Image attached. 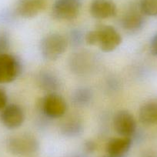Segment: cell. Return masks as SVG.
Segmentation results:
<instances>
[{"label": "cell", "instance_id": "6da1fadb", "mask_svg": "<svg viewBox=\"0 0 157 157\" xmlns=\"http://www.w3.org/2000/svg\"><path fill=\"white\" fill-rule=\"evenodd\" d=\"M7 150L16 156H31L39 151V143L31 134L22 133L13 136L6 140Z\"/></svg>", "mask_w": 157, "mask_h": 157}, {"label": "cell", "instance_id": "7a4b0ae2", "mask_svg": "<svg viewBox=\"0 0 157 157\" xmlns=\"http://www.w3.org/2000/svg\"><path fill=\"white\" fill-rule=\"evenodd\" d=\"M67 45V40L63 35L51 33L42 39L39 49L44 59L55 61L66 52Z\"/></svg>", "mask_w": 157, "mask_h": 157}, {"label": "cell", "instance_id": "3957f363", "mask_svg": "<svg viewBox=\"0 0 157 157\" xmlns=\"http://www.w3.org/2000/svg\"><path fill=\"white\" fill-rule=\"evenodd\" d=\"M146 15L143 13L139 2H132L124 12L120 19L122 28L129 34H136L141 31L146 24Z\"/></svg>", "mask_w": 157, "mask_h": 157}, {"label": "cell", "instance_id": "277c9868", "mask_svg": "<svg viewBox=\"0 0 157 157\" xmlns=\"http://www.w3.org/2000/svg\"><path fill=\"white\" fill-rule=\"evenodd\" d=\"M97 45L104 52H111L117 49L122 43L120 33L112 25H101L96 29Z\"/></svg>", "mask_w": 157, "mask_h": 157}, {"label": "cell", "instance_id": "5b68a950", "mask_svg": "<svg viewBox=\"0 0 157 157\" xmlns=\"http://www.w3.org/2000/svg\"><path fill=\"white\" fill-rule=\"evenodd\" d=\"M22 68V63L16 56L8 53L0 55V84L16 80L21 74Z\"/></svg>", "mask_w": 157, "mask_h": 157}, {"label": "cell", "instance_id": "8992f818", "mask_svg": "<svg viewBox=\"0 0 157 157\" xmlns=\"http://www.w3.org/2000/svg\"><path fill=\"white\" fill-rule=\"evenodd\" d=\"M40 109L49 119H59L65 115L67 104L65 99L56 93H49L41 100Z\"/></svg>", "mask_w": 157, "mask_h": 157}, {"label": "cell", "instance_id": "52a82bcc", "mask_svg": "<svg viewBox=\"0 0 157 157\" xmlns=\"http://www.w3.org/2000/svg\"><path fill=\"white\" fill-rule=\"evenodd\" d=\"M81 9V0H56L52 7V15L58 20L70 21L79 15Z\"/></svg>", "mask_w": 157, "mask_h": 157}, {"label": "cell", "instance_id": "ba28073f", "mask_svg": "<svg viewBox=\"0 0 157 157\" xmlns=\"http://www.w3.org/2000/svg\"><path fill=\"white\" fill-rule=\"evenodd\" d=\"M113 126L121 136L132 138L136 132L137 125L134 116L126 110H120L114 115Z\"/></svg>", "mask_w": 157, "mask_h": 157}, {"label": "cell", "instance_id": "9c48e42d", "mask_svg": "<svg viewBox=\"0 0 157 157\" xmlns=\"http://www.w3.org/2000/svg\"><path fill=\"white\" fill-rule=\"evenodd\" d=\"M0 120L5 127L16 129L20 127L25 120V114L22 107L17 104L7 105L0 113Z\"/></svg>", "mask_w": 157, "mask_h": 157}, {"label": "cell", "instance_id": "30bf717a", "mask_svg": "<svg viewBox=\"0 0 157 157\" xmlns=\"http://www.w3.org/2000/svg\"><path fill=\"white\" fill-rule=\"evenodd\" d=\"M48 0H17L15 10L18 16L24 19H32L44 11Z\"/></svg>", "mask_w": 157, "mask_h": 157}, {"label": "cell", "instance_id": "8fae6325", "mask_svg": "<svg viewBox=\"0 0 157 157\" xmlns=\"http://www.w3.org/2000/svg\"><path fill=\"white\" fill-rule=\"evenodd\" d=\"M90 13L94 19L103 20L114 17L117 7L113 0H93L90 6Z\"/></svg>", "mask_w": 157, "mask_h": 157}, {"label": "cell", "instance_id": "7c38bea8", "mask_svg": "<svg viewBox=\"0 0 157 157\" xmlns=\"http://www.w3.org/2000/svg\"><path fill=\"white\" fill-rule=\"evenodd\" d=\"M132 145L131 137H115L110 139L106 144L107 155L114 157H123L128 153Z\"/></svg>", "mask_w": 157, "mask_h": 157}, {"label": "cell", "instance_id": "4fadbf2b", "mask_svg": "<svg viewBox=\"0 0 157 157\" xmlns=\"http://www.w3.org/2000/svg\"><path fill=\"white\" fill-rule=\"evenodd\" d=\"M139 119L140 123L146 126L157 124V99L149 101L142 105Z\"/></svg>", "mask_w": 157, "mask_h": 157}, {"label": "cell", "instance_id": "5bb4252c", "mask_svg": "<svg viewBox=\"0 0 157 157\" xmlns=\"http://www.w3.org/2000/svg\"><path fill=\"white\" fill-rule=\"evenodd\" d=\"M37 80L39 86L49 93H56L60 87V82L58 77L48 71L40 72Z\"/></svg>", "mask_w": 157, "mask_h": 157}, {"label": "cell", "instance_id": "9a60e30c", "mask_svg": "<svg viewBox=\"0 0 157 157\" xmlns=\"http://www.w3.org/2000/svg\"><path fill=\"white\" fill-rule=\"evenodd\" d=\"M61 132L69 138L79 136L83 132V126L78 119H70L62 125Z\"/></svg>", "mask_w": 157, "mask_h": 157}, {"label": "cell", "instance_id": "2e32d148", "mask_svg": "<svg viewBox=\"0 0 157 157\" xmlns=\"http://www.w3.org/2000/svg\"><path fill=\"white\" fill-rule=\"evenodd\" d=\"M91 60H93L92 58L86 56L85 53H76L70 59L72 70L77 73H85L91 67L90 63Z\"/></svg>", "mask_w": 157, "mask_h": 157}, {"label": "cell", "instance_id": "e0dca14e", "mask_svg": "<svg viewBox=\"0 0 157 157\" xmlns=\"http://www.w3.org/2000/svg\"><path fill=\"white\" fill-rule=\"evenodd\" d=\"M93 93L90 89L81 87L75 90L72 94V101L77 106H85L92 100Z\"/></svg>", "mask_w": 157, "mask_h": 157}, {"label": "cell", "instance_id": "ac0fdd59", "mask_svg": "<svg viewBox=\"0 0 157 157\" xmlns=\"http://www.w3.org/2000/svg\"><path fill=\"white\" fill-rule=\"evenodd\" d=\"M139 3L146 16H157V0H140Z\"/></svg>", "mask_w": 157, "mask_h": 157}, {"label": "cell", "instance_id": "d6986e66", "mask_svg": "<svg viewBox=\"0 0 157 157\" xmlns=\"http://www.w3.org/2000/svg\"><path fill=\"white\" fill-rule=\"evenodd\" d=\"M10 46V39L8 33L4 30L0 31V55L7 53Z\"/></svg>", "mask_w": 157, "mask_h": 157}, {"label": "cell", "instance_id": "ffe728a7", "mask_svg": "<svg viewBox=\"0 0 157 157\" xmlns=\"http://www.w3.org/2000/svg\"><path fill=\"white\" fill-rule=\"evenodd\" d=\"M85 36H83L82 32L78 29L72 30L69 36V41L73 46H79L82 43Z\"/></svg>", "mask_w": 157, "mask_h": 157}, {"label": "cell", "instance_id": "44dd1931", "mask_svg": "<svg viewBox=\"0 0 157 157\" xmlns=\"http://www.w3.org/2000/svg\"><path fill=\"white\" fill-rule=\"evenodd\" d=\"M8 102V96L5 90L0 88V111H2L7 105Z\"/></svg>", "mask_w": 157, "mask_h": 157}, {"label": "cell", "instance_id": "7402d4cb", "mask_svg": "<svg viewBox=\"0 0 157 157\" xmlns=\"http://www.w3.org/2000/svg\"><path fill=\"white\" fill-rule=\"evenodd\" d=\"M84 149L88 153H93L96 149V144L93 140H88L84 143Z\"/></svg>", "mask_w": 157, "mask_h": 157}, {"label": "cell", "instance_id": "603a6c76", "mask_svg": "<svg viewBox=\"0 0 157 157\" xmlns=\"http://www.w3.org/2000/svg\"><path fill=\"white\" fill-rule=\"evenodd\" d=\"M149 49L151 53L155 56H157V33L152 38L149 44Z\"/></svg>", "mask_w": 157, "mask_h": 157}, {"label": "cell", "instance_id": "cb8c5ba5", "mask_svg": "<svg viewBox=\"0 0 157 157\" xmlns=\"http://www.w3.org/2000/svg\"><path fill=\"white\" fill-rule=\"evenodd\" d=\"M142 157H157V155L152 152H146L143 154Z\"/></svg>", "mask_w": 157, "mask_h": 157}, {"label": "cell", "instance_id": "d4e9b609", "mask_svg": "<svg viewBox=\"0 0 157 157\" xmlns=\"http://www.w3.org/2000/svg\"><path fill=\"white\" fill-rule=\"evenodd\" d=\"M102 157H114V156H112V155H104V156Z\"/></svg>", "mask_w": 157, "mask_h": 157}]
</instances>
